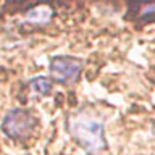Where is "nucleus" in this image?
Wrapping results in <instances>:
<instances>
[{"label":"nucleus","mask_w":155,"mask_h":155,"mask_svg":"<svg viewBox=\"0 0 155 155\" xmlns=\"http://www.w3.org/2000/svg\"><path fill=\"white\" fill-rule=\"evenodd\" d=\"M66 129L87 155H100L107 149L104 123L89 111L81 110L68 116Z\"/></svg>","instance_id":"1"},{"label":"nucleus","mask_w":155,"mask_h":155,"mask_svg":"<svg viewBox=\"0 0 155 155\" xmlns=\"http://www.w3.org/2000/svg\"><path fill=\"white\" fill-rule=\"evenodd\" d=\"M39 124L37 116L29 108H13L10 110L2 121V131L7 137L23 142L31 137Z\"/></svg>","instance_id":"2"},{"label":"nucleus","mask_w":155,"mask_h":155,"mask_svg":"<svg viewBox=\"0 0 155 155\" xmlns=\"http://www.w3.org/2000/svg\"><path fill=\"white\" fill-rule=\"evenodd\" d=\"M82 68H84V61L73 55H57L48 63V71L53 81L63 86L73 84L79 79Z\"/></svg>","instance_id":"3"},{"label":"nucleus","mask_w":155,"mask_h":155,"mask_svg":"<svg viewBox=\"0 0 155 155\" xmlns=\"http://www.w3.org/2000/svg\"><path fill=\"white\" fill-rule=\"evenodd\" d=\"M53 12L52 7H48V5H36V7H32L31 10H28L26 12V21L28 23H34V24H47L52 21Z\"/></svg>","instance_id":"4"},{"label":"nucleus","mask_w":155,"mask_h":155,"mask_svg":"<svg viewBox=\"0 0 155 155\" xmlns=\"http://www.w3.org/2000/svg\"><path fill=\"white\" fill-rule=\"evenodd\" d=\"M29 87L39 95H50L53 89V81H50L45 76H37L29 81Z\"/></svg>","instance_id":"5"},{"label":"nucleus","mask_w":155,"mask_h":155,"mask_svg":"<svg viewBox=\"0 0 155 155\" xmlns=\"http://www.w3.org/2000/svg\"><path fill=\"white\" fill-rule=\"evenodd\" d=\"M139 8V23L147 24L155 21V3H147V5H136Z\"/></svg>","instance_id":"6"},{"label":"nucleus","mask_w":155,"mask_h":155,"mask_svg":"<svg viewBox=\"0 0 155 155\" xmlns=\"http://www.w3.org/2000/svg\"><path fill=\"white\" fill-rule=\"evenodd\" d=\"M152 82H153V84H155V78H152Z\"/></svg>","instance_id":"7"}]
</instances>
